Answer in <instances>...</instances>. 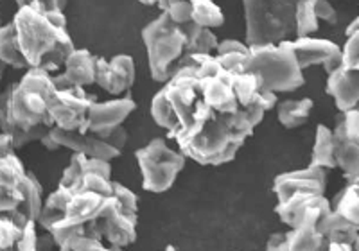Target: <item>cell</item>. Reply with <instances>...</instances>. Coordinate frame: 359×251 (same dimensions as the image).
<instances>
[{"mask_svg":"<svg viewBox=\"0 0 359 251\" xmlns=\"http://www.w3.org/2000/svg\"><path fill=\"white\" fill-rule=\"evenodd\" d=\"M137 196L111 179L110 162L74 153L36 226L53 235L60 251H70L81 237L123 250L137 239Z\"/></svg>","mask_w":359,"mask_h":251,"instance_id":"obj_1","label":"cell"},{"mask_svg":"<svg viewBox=\"0 0 359 251\" xmlns=\"http://www.w3.org/2000/svg\"><path fill=\"white\" fill-rule=\"evenodd\" d=\"M264 109L223 115L203 102L191 56L176 63L175 74L151 101L153 121L168 130L185 158L201 165H223L236 158L246 138L264 118Z\"/></svg>","mask_w":359,"mask_h":251,"instance_id":"obj_2","label":"cell"},{"mask_svg":"<svg viewBox=\"0 0 359 251\" xmlns=\"http://www.w3.org/2000/svg\"><path fill=\"white\" fill-rule=\"evenodd\" d=\"M54 93L53 74L40 69H29L20 81L0 92V131L13 138L15 149L36 142L53 128L49 104Z\"/></svg>","mask_w":359,"mask_h":251,"instance_id":"obj_3","label":"cell"},{"mask_svg":"<svg viewBox=\"0 0 359 251\" xmlns=\"http://www.w3.org/2000/svg\"><path fill=\"white\" fill-rule=\"evenodd\" d=\"M11 24L18 49L29 69L57 72L76 49L63 11L47 9L36 0L18 8Z\"/></svg>","mask_w":359,"mask_h":251,"instance_id":"obj_4","label":"cell"},{"mask_svg":"<svg viewBox=\"0 0 359 251\" xmlns=\"http://www.w3.org/2000/svg\"><path fill=\"white\" fill-rule=\"evenodd\" d=\"M248 47L294 38V0H243Z\"/></svg>","mask_w":359,"mask_h":251,"instance_id":"obj_5","label":"cell"},{"mask_svg":"<svg viewBox=\"0 0 359 251\" xmlns=\"http://www.w3.org/2000/svg\"><path fill=\"white\" fill-rule=\"evenodd\" d=\"M149 72L156 83H165L175 74V67L185 54V31L169 20L165 13L142 29Z\"/></svg>","mask_w":359,"mask_h":251,"instance_id":"obj_6","label":"cell"},{"mask_svg":"<svg viewBox=\"0 0 359 251\" xmlns=\"http://www.w3.org/2000/svg\"><path fill=\"white\" fill-rule=\"evenodd\" d=\"M246 70L257 74L262 88L269 92H293L306 85V77L298 67L293 53L280 43L250 47Z\"/></svg>","mask_w":359,"mask_h":251,"instance_id":"obj_7","label":"cell"},{"mask_svg":"<svg viewBox=\"0 0 359 251\" xmlns=\"http://www.w3.org/2000/svg\"><path fill=\"white\" fill-rule=\"evenodd\" d=\"M135 154L142 172L144 191L153 194L169 191L187 162L184 154L171 149L163 138H153Z\"/></svg>","mask_w":359,"mask_h":251,"instance_id":"obj_8","label":"cell"},{"mask_svg":"<svg viewBox=\"0 0 359 251\" xmlns=\"http://www.w3.org/2000/svg\"><path fill=\"white\" fill-rule=\"evenodd\" d=\"M94 101H97L94 93H86L85 88L56 90L49 104L50 124L57 130L86 133V115Z\"/></svg>","mask_w":359,"mask_h":251,"instance_id":"obj_9","label":"cell"},{"mask_svg":"<svg viewBox=\"0 0 359 251\" xmlns=\"http://www.w3.org/2000/svg\"><path fill=\"white\" fill-rule=\"evenodd\" d=\"M280 45L293 53L302 72L313 65H322L325 69V74H331L332 70L341 65V50L331 40L302 36L280 41Z\"/></svg>","mask_w":359,"mask_h":251,"instance_id":"obj_10","label":"cell"},{"mask_svg":"<svg viewBox=\"0 0 359 251\" xmlns=\"http://www.w3.org/2000/svg\"><path fill=\"white\" fill-rule=\"evenodd\" d=\"M135 108H137V104L130 97L111 99L107 102L94 101L88 108L85 131L97 135L99 138H104L115 128L123 126V122L133 114Z\"/></svg>","mask_w":359,"mask_h":251,"instance_id":"obj_11","label":"cell"},{"mask_svg":"<svg viewBox=\"0 0 359 251\" xmlns=\"http://www.w3.org/2000/svg\"><path fill=\"white\" fill-rule=\"evenodd\" d=\"M135 83V61L128 54H117L111 60L97 56L95 60V85L110 95H123Z\"/></svg>","mask_w":359,"mask_h":251,"instance_id":"obj_12","label":"cell"},{"mask_svg":"<svg viewBox=\"0 0 359 251\" xmlns=\"http://www.w3.org/2000/svg\"><path fill=\"white\" fill-rule=\"evenodd\" d=\"M95 60L97 56L86 49H74L62 67V72L53 76L56 90L86 88L95 85Z\"/></svg>","mask_w":359,"mask_h":251,"instance_id":"obj_13","label":"cell"},{"mask_svg":"<svg viewBox=\"0 0 359 251\" xmlns=\"http://www.w3.org/2000/svg\"><path fill=\"white\" fill-rule=\"evenodd\" d=\"M331 210V201L325 194H313V192H297L290 198L277 201L275 212L287 228H294L302 223L309 214H316L322 217L323 214Z\"/></svg>","mask_w":359,"mask_h":251,"instance_id":"obj_14","label":"cell"},{"mask_svg":"<svg viewBox=\"0 0 359 251\" xmlns=\"http://www.w3.org/2000/svg\"><path fill=\"white\" fill-rule=\"evenodd\" d=\"M327 170L320 167H307L278 175L273 182V192L277 201L290 198L297 192H313V194H325Z\"/></svg>","mask_w":359,"mask_h":251,"instance_id":"obj_15","label":"cell"},{"mask_svg":"<svg viewBox=\"0 0 359 251\" xmlns=\"http://www.w3.org/2000/svg\"><path fill=\"white\" fill-rule=\"evenodd\" d=\"M50 135L60 147L72 149V153L85 154L86 158H97L110 162V160L121 156V151L111 147L97 135L79 133V131H63L57 128H50Z\"/></svg>","mask_w":359,"mask_h":251,"instance_id":"obj_16","label":"cell"},{"mask_svg":"<svg viewBox=\"0 0 359 251\" xmlns=\"http://www.w3.org/2000/svg\"><path fill=\"white\" fill-rule=\"evenodd\" d=\"M327 93L334 99L339 111L355 108L359 101V70L343 69L341 65L327 74Z\"/></svg>","mask_w":359,"mask_h":251,"instance_id":"obj_17","label":"cell"},{"mask_svg":"<svg viewBox=\"0 0 359 251\" xmlns=\"http://www.w3.org/2000/svg\"><path fill=\"white\" fill-rule=\"evenodd\" d=\"M320 215L309 214L298 226L290 228L284 235L280 251H325L327 240L316 230Z\"/></svg>","mask_w":359,"mask_h":251,"instance_id":"obj_18","label":"cell"},{"mask_svg":"<svg viewBox=\"0 0 359 251\" xmlns=\"http://www.w3.org/2000/svg\"><path fill=\"white\" fill-rule=\"evenodd\" d=\"M316 230L320 231V235H322L327 243L348 244L351 247H354V251H358L359 224L351 223V221L338 215L336 212L329 210L322 217H318V221H316Z\"/></svg>","mask_w":359,"mask_h":251,"instance_id":"obj_19","label":"cell"},{"mask_svg":"<svg viewBox=\"0 0 359 251\" xmlns=\"http://www.w3.org/2000/svg\"><path fill=\"white\" fill-rule=\"evenodd\" d=\"M332 135H334L336 140V169L343 170L347 183L359 182V142H354V140L345 137L339 124H336Z\"/></svg>","mask_w":359,"mask_h":251,"instance_id":"obj_20","label":"cell"},{"mask_svg":"<svg viewBox=\"0 0 359 251\" xmlns=\"http://www.w3.org/2000/svg\"><path fill=\"white\" fill-rule=\"evenodd\" d=\"M336 140L332 130L325 124H318L316 137H314L313 153H311L309 167H320V169H336Z\"/></svg>","mask_w":359,"mask_h":251,"instance_id":"obj_21","label":"cell"},{"mask_svg":"<svg viewBox=\"0 0 359 251\" xmlns=\"http://www.w3.org/2000/svg\"><path fill=\"white\" fill-rule=\"evenodd\" d=\"M185 31V54L184 56H192V54H212L216 53V47L219 43L212 29H203L200 25L189 24L182 25Z\"/></svg>","mask_w":359,"mask_h":251,"instance_id":"obj_22","label":"cell"},{"mask_svg":"<svg viewBox=\"0 0 359 251\" xmlns=\"http://www.w3.org/2000/svg\"><path fill=\"white\" fill-rule=\"evenodd\" d=\"M313 101L311 99H286L277 108V117L286 130H294L307 122L311 111H313Z\"/></svg>","mask_w":359,"mask_h":251,"instance_id":"obj_23","label":"cell"},{"mask_svg":"<svg viewBox=\"0 0 359 251\" xmlns=\"http://www.w3.org/2000/svg\"><path fill=\"white\" fill-rule=\"evenodd\" d=\"M0 63L17 70H29L27 63L22 57L20 49H18L17 36H15V29H13L11 22L2 24V27H0Z\"/></svg>","mask_w":359,"mask_h":251,"instance_id":"obj_24","label":"cell"},{"mask_svg":"<svg viewBox=\"0 0 359 251\" xmlns=\"http://www.w3.org/2000/svg\"><path fill=\"white\" fill-rule=\"evenodd\" d=\"M192 8L191 22L203 29H217L224 24V15L214 0H189Z\"/></svg>","mask_w":359,"mask_h":251,"instance_id":"obj_25","label":"cell"},{"mask_svg":"<svg viewBox=\"0 0 359 251\" xmlns=\"http://www.w3.org/2000/svg\"><path fill=\"white\" fill-rule=\"evenodd\" d=\"M331 210L345 217L351 223L359 224V189L358 182L347 183V186L339 192L331 203Z\"/></svg>","mask_w":359,"mask_h":251,"instance_id":"obj_26","label":"cell"},{"mask_svg":"<svg viewBox=\"0 0 359 251\" xmlns=\"http://www.w3.org/2000/svg\"><path fill=\"white\" fill-rule=\"evenodd\" d=\"M314 15V0H294V38L313 36L320 27Z\"/></svg>","mask_w":359,"mask_h":251,"instance_id":"obj_27","label":"cell"},{"mask_svg":"<svg viewBox=\"0 0 359 251\" xmlns=\"http://www.w3.org/2000/svg\"><path fill=\"white\" fill-rule=\"evenodd\" d=\"M345 47L341 50V67L343 69L359 70V31L352 34H345Z\"/></svg>","mask_w":359,"mask_h":251,"instance_id":"obj_28","label":"cell"},{"mask_svg":"<svg viewBox=\"0 0 359 251\" xmlns=\"http://www.w3.org/2000/svg\"><path fill=\"white\" fill-rule=\"evenodd\" d=\"M165 15L169 17V20L176 25H184L191 22L192 8L189 0H176V2H171L165 11Z\"/></svg>","mask_w":359,"mask_h":251,"instance_id":"obj_29","label":"cell"},{"mask_svg":"<svg viewBox=\"0 0 359 251\" xmlns=\"http://www.w3.org/2000/svg\"><path fill=\"white\" fill-rule=\"evenodd\" d=\"M338 124L341 126L343 135L354 142H359V111L358 108H352L348 111H343Z\"/></svg>","mask_w":359,"mask_h":251,"instance_id":"obj_30","label":"cell"},{"mask_svg":"<svg viewBox=\"0 0 359 251\" xmlns=\"http://www.w3.org/2000/svg\"><path fill=\"white\" fill-rule=\"evenodd\" d=\"M216 60L219 61V65L224 70H229L232 74H241L246 70V61H248V54L241 53H230V54H216Z\"/></svg>","mask_w":359,"mask_h":251,"instance_id":"obj_31","label":"cell"},{"mask_svg":"<svg viewBox=\"0 0 359 251\" xmlns=\"http://www.w3.org/2000/svg\"><path fill=\"white\" fill-rule=\"evenodd\" d=\"M36 221H27V224H25L24 228V233H22L20 240H18L17 244V250L15 251H36Z\"/></svg>","mask_w":359,"mask_h":251,"instance_id":"obj_32","label":"cell"},{"mask_svg":"<svg viewBox=\"0 0 359 251\" xmlns=\"http://www.w3.org/2000/svg\"><path fill=\"white\" fill-rule=\"evenodd\" d=\"M314 15L318 20L327 22V24L338 22V13L329 0H314Z\"/></svg>","mask_w":359,"mask_h":251,"instance_id":"obj_33","label":"cell"},{"mask_svg":"<svg viewBox=\"0 0 359 251\" xmlns=\"http://www.w3.org/2000/svg\"><path fill=\"white\" fill-rule=\"evenodd\" d=\"M70 251H121V250L111 246H104V244L99 243V240L81 237V239L74 240L72 246H70Z\"/></svg>","mask_w":359,"mask_h":251,"instance_id":"obj_34","label":"cell"},{"mask_svg":"<svg viewBox=\"0 0 359 251\" xmlns=\"http://www.w3.org/2000/svg\"><path fill=\"white\" fill-rule=\"evenodd\" d=\"M230 53L250 54V47L245 43V41H239V40H223L217 43L216 54H230Z\"/></svg>","mask_w":359,"mask_h":251,"instance_id":"obj_35","label":"cell"},{"mask_svg":"<svg viewBox=\"0 0 359 251\" xmlns=\"http://www.w3.org/2000/svg\"><path fill=\"white\" fill-rule=\"evenodd\" d=\"M102 140L107 144H110V146L115 147L117 151H123V147L126 146L128 142V131L124 130V126H118V128H115V130L111 131V133H108Z\"/></svg>","mask_w":359,"mask_h":251,"instance_id":"obj_36","label":"cell"},{"mask_svg":"<svg viewBox=\"0 0 359 251\" xmlns=\"http://www.w3.org/2000/svg\"><path fill=\"white\" fill-rule=\"evenodd\" d=\"M13 2L17 4V8H24V6L34 2V0H13ZM36 2L43 4L47 9H53V11H63L67 6V0H36Z\"/></svg>","mask_w":359,"mask_h":251,"instance_id":"obj_37","label":"cell"},{"mask_svg":"<svg viewBox=\"0 0 359 251\" xmlns=\"http://www.w3.org/2000/svg\"><path fill=\"white\" fill-rule=\"evenodd\" d=\"M15 144H13V138L8 133H2L0 131V158L9 156V154H15Z\"/></svg>","mask_w":359,"mask_h":251,"instance_id":"obj_38","label":"cell"},{"mask_svg":"<svg viewBox=\"0 0 359 251\" xmlns=\"http://www.w3.org/2000/svg\"><path fill=\"white\" fill-rule=\"evenodd\" d=\"M54 246H56V244H54L53 235H50L49 231H43L41 235H38L36 251H53Z\"/></svg>","mask_w":359,"mask_h":251,"instance_id":"obj_39","label":"cell"},{"mask_svg":"<svg viewBox=\"0 0 359 251\" xmlns=\"http://www.w3.org/2000/svg\"><path fill=\"white\" fill-rule=\"evenodd\" d=\"M49 130H50V128H49ZM40 142H41V146L45 147V149H49V151H57V149H60V146H57L56 140H54V138H53L50 131H47V133H45L43 137L40 138Z\"/></svg>","mask_w":359,"mask_h":251,"instance_id":"obj_40","label":"cell"},{"mask_svg":"<svg viewBox=\"0 0 359 251\" xmlns=\"http://www.w3.org/2000/svg\"><path fill=\"white\" fill-rule=\"evenodd\" d=\"M139 2L144 6H156L162 13L168 11L169 8V0H139Z\"/></svg>","mask_w":359,"mask_h":251,"instance_id":"obj_41","label":"cell"},{"mask_svg":"<svg viewBox=\"0 0 359 251\" xmlns=\"http://www.w3.org/2000/svg\"><path fill=\"white\" fill-rule=\"evenodd\" d=\"M327 251H354V247L341 243H329L327 244Z\"/></svg>","mask_w":359,"mask_h":251,"instance_id":"obj_42","label":"cell"},{"mask_svg":"<svg viewBox=\"0 0 359 251\" xmlns=\"http://www.w3.org/2000/svg\"><path fill=\"white\" fill-rule=\"evenodd\" d=\"M6 69L8 67L4 65V63H0V83H2V79H4V74H6Z\"/></svg>","mask_w":359,"mask_h":251,"instance_id":"obj_43","label":"cell"},{"mask_svg":"<svg viewBox=\"0 0 359 251\" xmlns=\"http://www.w3.org/2000/svg\"><path fill=\"white\" fill-rule=\"evenodd\" d=\"M165 251H176V247L175 246H168V247H165Z\"/></svg>","mask_w":359,"mask_h":251,"instance_id":"obj_44","label":"cell"},{"mask_svg":"<svg viewBox=\"0 0 359 251\" xmlns=\"http://www.w3.org/2000/svg\"><path fill=\"white\" fill-rule=\"evenodd\" d=\"M0 27H2V15H0Z\"/></svg>","mask_w":359,"mask_h":251,"instance_id":"obj_45","label":"cell"},{"mask_svg":"<svg viewBox=\"0 0 359 251\" xmlns=\"http://www.w3.org/2000/svg\"><path fill=\"white\" fill-rule=\"evenodd\" d=\"M171 2H176V0H169V4H171Z\"/></svg>","mask_w":359,"mask_h":251,"instance_id":"obj_46","label":"cell"}]
</instances>
